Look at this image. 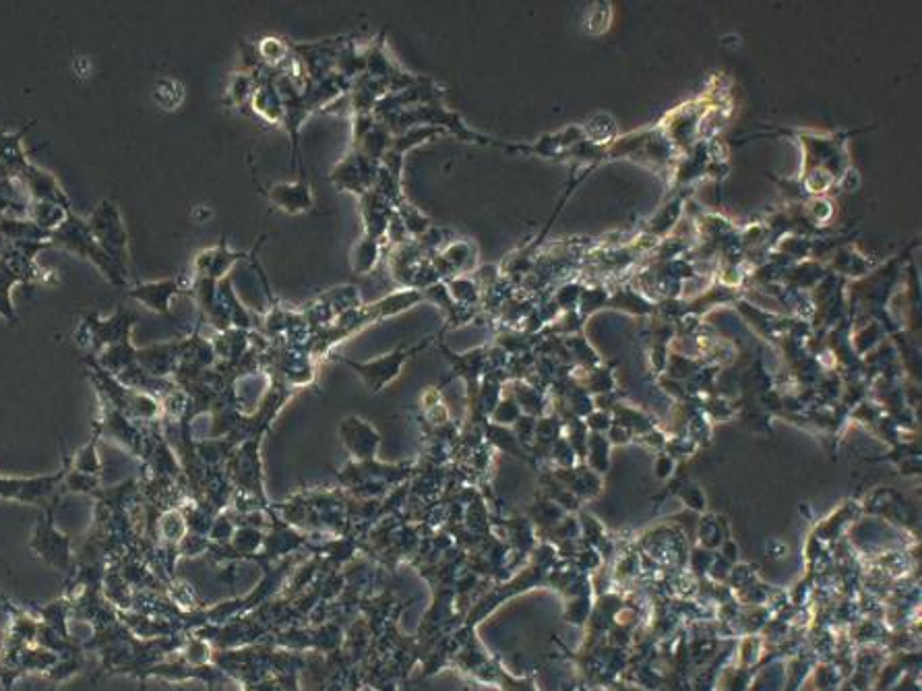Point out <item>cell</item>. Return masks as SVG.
<instances>
[{"mask_svg":"<svg viewBox=\"0 0 922 691\" xmlns=\"http://www.w3.org/2000/svg\"><path fill=\"white\" fill-rule=\"evenodd\" d=\"M379 166L381 162L360 154L358 149H352L342 162L335 164V168L329 174V180L337 191H348L362 197L366 191H371L375 187Z\"/></svg>","mask_w":922,"mask_h":691,"instance_id":"277c9868","label":"cell"},{"mask_svg":"<svg viewBox=\"0 0 922 691\" xmlns=\"http://www.w3.org/2000/svg\"><path fill=\"white\" fill-rule=\"evenodd\" d=\"M381 253H383V240L362 234L352 251V272L358 276H368L377 267Z\"/></svg>","mask_w":922,"mask_h":691,"instance_id":"4fadbf2b","label":"cell"},{"mask_svg":"<svg viewBox=\"0 0 922 691\" xmlns=\"http://www.w3.org/2000/svg\"><path fill=\"white\" fill-rule=\"evenodd\" d=\"M251 255L244 251H232L226 243V238H222L218 245L201 251L195 257L193 263V278H209L213 282H220L228 278V272L232 269L234 263L249 259Z\"/></svg>","mask_w":922,"mask_h":691,"instance_id":"52a82bcc","label":"cell"},{"mask_svg":"<svg viewBox=\"0 0 922 691\" xmlns=\"http://www.w3.org/2000/svg\"><path fill=\"white\" fill-rule=\"evenodd\" d=\"M50 243H52V247L54 245L63 247V249L83 257V259H87L89 263H94L110 284H114L118 288H129V274L116 261H112L108 257V253L96 243L94 234H91V230L87 226V220L79 218L77 214L71 212L67 216V220L50 234Z\"/></svg>","mask_w":922,"mask_h":691,"instance_id":"6da1fadb","label":"cell"},{"mask_svg":"<svg viewBox=\"0 0 922 691\" xmlns=\"http://www.w3.org/2000/svg\"><path fill=\"white\" fill-rule=\"evenodd\" d=\"M360 199V214L364 222V234L377 240H385L391 218L395 216V207L377 191H366Z\"/></svg>","mask_w":922,"mask_h":691,"instance_id":"30bf717a","label":"cell"},{"mask_svg":"<svg viewBox=\"0 0 922 691\" xmlns=\"http://www.w3.org/2000/svg\"><path fill=\"white\" fill-rule=\"evenodd\" d=\"M430 340H433V338H430ZM430 340H424V342H420L416 346H399L391 354H385V356H381L377 360H371V363H354V360L344 358V356L340 360L362 377L364 385L371 389L373 394H381L389 383H393L399 377V373H402V369H404V365L408 363V360L414 354H418L420 350H424Z\"/></svg>","mask_w":922,"mask_h":691,"instance_id":"3957f363","label":"cell"},{"mask_svg":"<svg viewBox=\"0 0 922 691\" xmlns=\"http://www.w3.org/2000/svg\"><path fill=\"white\" fill-rule=\"evenodd\" d=\"M69 214H71V209H65V207H60L56 203H48V201H29V207H27V220H32L38 228L46 232H54L60 224L67 220Z\"/></svg>","mask_w":922,"mask_h":691,"instance_id":"5bb4252c","label":"cell"},{"mask_svg":"<svg viewBox=\"0 0 922 691\" xmlns=\"http://www.w3.org/2000/svg\"><path fill=\"white\" fill-rule=\"evenodd\" d=\"M257 52H259L263 63L275 65V63H282V60H286V56L290 54V48L278 38H265V40H261Z\"/></svg>","mask_w":922,"mask_h":691,"instance_id":"e0dca14e","label":"cell"},{"mask_svg":"<svg viewBox=\"0 0 922 691\" xmlns=\"http://www.w3.org/2000/svg\"><path fill=\"white\" fill-rule=\"evenodd\" d=\"M135 321H137V317L131 315V313H125V311H118L108 319H98L94 315H89L81 323L75 338H77V342L81 346L94 344L96 348L122 344V342H129V336H131V329H133Z\"/></svg>","mask_w":922,"mask_h":691,"instance_id":"5b68a950","label":"cell"},{"mask_svg":"<svg viewBox=\"0 0 922 691\" xmlns=\"http://www.w3.org/2000/svg\"><path fill=\"white\" fill-rule=\"evenodd\" d=\"M87 226L108 257L129 274V232L122 222L118 205L104 199L87 218Z\"/></svg>","mask_w":922,"mask_h":691,"instance_id":"7a4b0ae2","label":"cell"},{"mask_svg":"<svg viewBox=\"0 0 922 691\" xmlns=\"http://www.w3.org/2000/svg\"><path fill=\"white\" fill-rule=\"evenodd\" d=\"M265 197L271 201L273 207L284 209L286 214H306L311 212L315 205V195L309 185V180L304 176L294 183H275L265 191Z\"/></svg>","mask_w":922,"mask_h":691,"instance_id":"9c48e42d","label":"cell"},{"mask_svg":"<svg viewBox=\"0 0 922 691\" xmlns=\"http://www.w3.org/2000/svg\"><path fill=\"white\" fill-rule=\"evenodd\" d=\"M255 87H257V79H253V77L247 75V73H240V75H236V77L232 79V83H230L228 100H230L234 106L247 104V102H251V98H253Z\"/></svg>","mask_w":922,"mask_h":691,"instance_id":"9a60e30c","label":"cell"},{"mask_svg":"<svg viewBox=\"0 0 922 691\" xmlns=\"http://www.w3.org/2000/svg\"><path fill=\"white\" fill-rule=\"evenodd\" d=\"M342 439L346 441V447L350 449L352 456L360 458L362 462H371L379 447L381 435L371 425L364 423L362 418L350 416L342 425Z\"/></svg>","mask_w":922,"mask_h":691,"instance_id":"8fae6325","label":"cell"},{"mask_svg":"<svg viewBox=\"0 0 922 691\" xmlns=\"http://www.w3.org/2000/svg\"><path fill=\"white\" fill-rule=\"evenodd\" d=\"M251 106L261 118H267L269 123H280L284 118V100L280 96V89L269 81H257Z\"/></svg>","mask_w":922,"mask_h":691,"instance_id":"7c38bea8","label":"cell"},{"mask_svg":"<svg viewBox=\"0 0 922 691\" xmlns=\"http://www.w3.org/2000/svg\"><path fill=\"white\" fill-rule=\"evenodd\" d=\"M184 290V282L180 278H164V280H153V282H139L127 288V296L137 300L143 307L151 309L153 313L166 315L170 319V303L176 294Z\"/></svg>","mask_w":922,"mask_h":691,"instance_id":"8992f818","label":"cell"},{"mask_svg":"<svg viewBox=\"0 0 922 691\" xmlns=\"http://www.w3.org/2000/svg\"><path fill=\"white\" fill-rule=\"evenodd\" d=\"M98 435H100V427H98L96 435L91 437V441L87 443V447H83L81 452L77 454V458H75V468H77V472L94 476V474L100 470V462H98V454H96V441H98Z\"/></svg>","mask_w":922,"mask_h":691,"instance_id":"2e32d148","label":"cell"},{"mask_svg":"<svg viewBox=\"0 0 922 691\" xmlns=\"http://www.w3.org/2000/svg\"><path fill=\"white\" fill-rule=\"evenodd\" d=\"M19 180L25 187L29 201H48V203H56L65 209H71V201L67 193L63 191V187H60L58 180L48 170H42L40 166L29 162L25 170L21 172Z\"/></svg>","mask_w":922,"mask_h":691,"instance_id":"ba28073f","label":"cell"}]
</instances>
